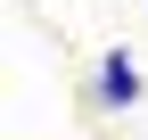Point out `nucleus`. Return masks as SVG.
I'll return each mask as SVG.
<instances>
[{
  "mask_svg": "<svg viewBox=\"0 0 148 140\" xmlns=\"http://www.w3.org/2000/svg\"><path fill=\"white\" fill-rule=\"evenodd\" d=\"M99 99H107V107H132V99H140V66L132 58H107L99 66Z\"/></svg>",
  "mask_w": 148,
  "mask_h": 140,
  "instance_id": "obj_1",
  "label": "nucleus"
}]
</instances>
